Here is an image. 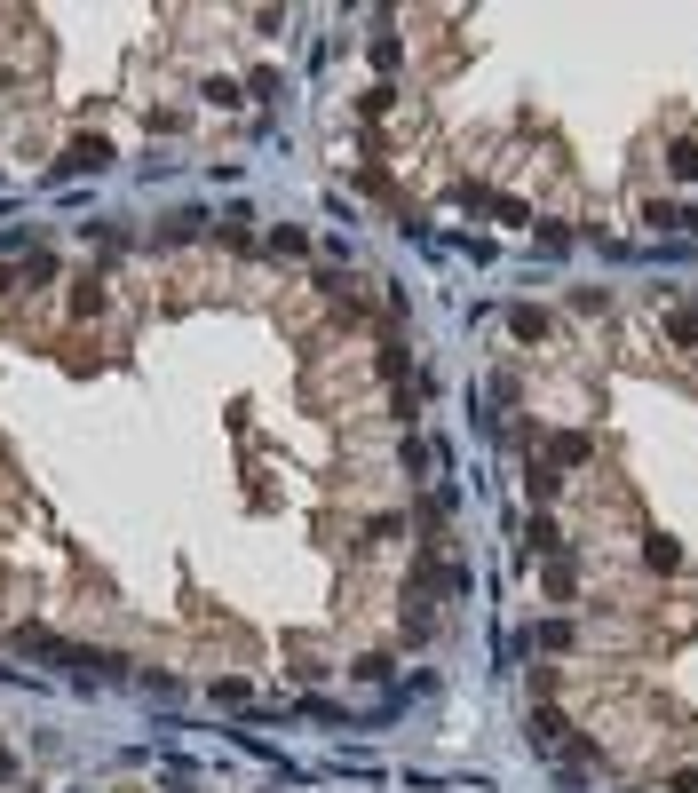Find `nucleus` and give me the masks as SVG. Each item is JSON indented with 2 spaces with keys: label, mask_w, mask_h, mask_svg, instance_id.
Instances as JSON below:
<instances>
[{
  "label": "nucleus",
  "mask_w": 698,
  "mask_h": 793,
  "mask_svg": "<svg viewBox=\"0 0 698 793\" xmlns=\"http://www.w3.org/2000/svg\"><path fill=\"white\" fill-rule=\"evenodd\" d=\"M643 556H651V571H683V548H675L667 532H651V548H643Z\"/></svg>",
  "instance_id": "6"
},
{
  "label": "nucleus",
  "mask_w": 698,
  "mask_h": 793,
  "mask_svg": "<svg viewBox=\"0 0 698 793\" xmlns=\"http://www.w3.org/2000/svg\"><path fill=\"white\" fill-rule=\"evenodd\" d=\"M104 302H112V294H104V286H96V278H88V286H80V294H72V310H80V318H96V310H104Z\"/></svg>",
  "instance_id": "9"
},
{
  "label": "nucleus",
  "mask_w": 698,
  "mask_h": 793,
  "mask_svg": "<svg viewBox=\"0 0 698 793\" xmlns=\"http://www.w3.org/2000/svg\"><path fill=\"white\" fill-rule=\"evenodd\" d=\"M564 643H572V627H564V619H548V627H532V651H564Z\"/></svg>",
  "instance_id": "7"
},
{
  "label": "nucleus",
  "mask_w": 698,
  "mask_h": 793,
  "mask_svg": "<svg viewBox=\"0 0 698 793\" xmlns=\"http://www.w3.org/2000/svg\"><path fill=\"white\" fill-rule=\"evenodd\" d=\"M508 334H516V341H548V310H532V302L508 310Z\"/></svg>",
  "instance_id": "4"
},
{
  "label": "nucleus",
  "mask_w": 698,
  "mask_h": 793,
  "mask_svg": "<svg viewBox=\"0 0 698 793\" xmlns=\"http://www.w3.org/2000/svg\"><path fill=\"white\" fill-rule=\"evenodd\" d=\"M532 548H540V556H556V548H564V532H556L548 516H532Z\"/></svg>",
  "instance_id": "10"
},
{
  "label": "nucleus",
  "mask_w": 698,
  "mask_h": 793,
  "mask_svg": "<svg viewBox=\"0 0 698 793\" xmlns=\"http://www.w3.org/2000/svg\"><path fill=\"white\" fill-rule=\"evenodd\" d=\"M667 334H675V341H698V310H675V318H667Z\"/></svg>",
  "instance_id": "11"
},
{
  "label": "nucleus",
  "mask_w": 698,
  "mask_h": 793,
  "mask_svg": "<svg viewBox=\"0 0 698 793\" xmlns=\"http://www.w3.org/2000/svg\"><path fill=\"white\" fill-rule=\"evenodd\" d=\"M8 770H16V762H8V746H0V778H8Z\"/></svg>",
  "instance_id": "13"
},
{
  "label": "nucleus",
  "mask_w": 698,
  "mask_h": 793,
  "mask_svg": "<svg viewBox=\"0 0 698 793\" xmlns=\"http://www.w3.org/2000/svg\"><path fill=\"white\" fill-rule=\"evenodd\" d=\"M675 793H698V770H675Z\"/></svg>",
  "instance_id": "12"
},
{
  "label": "nucleus",
  "mask_w": 698,
  "mask_h": 793,
  "mask_svg": "<svg viewBox=\"0 0 698 793\" xmlns=\"http://www.w3.org/2000/svg\"><path fill=\"white\" fill-rule=\"evenodd\" d=\"M397 56H405V48H397V32H373V64H381V72H397Z\"/></svg>",
  "instance_id": "8"
},
{
  "label": "nucleus",
  "mask_w": 698,
  "mask_h": 793,
  "mask_svg": "<svg viewBox=\"0 0 698 793\" xmlns=\"http://www.w3.org/2000/svg\"><path fill=\"white\" fill-rule=\"evenodd\" d=\"M532 746H548V754H580V738H572V722H564L556 706H532Z\"/></svg>",
  "instance_id": "3"
},
{
  "label": "nucleus",
  "mask_w": 698,
  "mask_h": 793,
  "mask_svg": "<svg viewBox=\"0 0 698 793\" xmlns=\"http://www.w3.org/2000/svg\"><path fill=\"white\" fill-rule=\"evenodd\" d=\"M104 167H112V143H104V135H80V143L56 159V183H72V175H104Z\"/></svg>",
  "instance_id": "2"
},
{
  "label": "nucleus",
  "mask_w": 698,
  "mask_h": 793,
  "mask_svg": "<svg viewBox=\"0 0 698 793\" xmlns=\"http://www.w3.org/2000/svg\"><path fill=\"white\" fill-rule=\"evenodd\" d=\"M667 167H675V175H691V183H698V135H675V143H667Z\"/></svg>",
  "instance_id": "5"
},
{
  "label": "nucleus",
  "mask_w": 698,
  "mask_h": 793,
  "mask_svg": "<svg viewBox=\"0 0 698 793\" xmlns=\"http://www.w3.org/2000/svg\"><path fill=\"white\" fill-rule=\"evenodd\" d=\"M16 651H24V659H56L72 682H119L127 675L119 651H80V643H64V635H48V627H16Z\"/></svg>",
  "instance_id": "1"
}]
</instances>
